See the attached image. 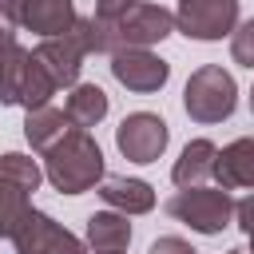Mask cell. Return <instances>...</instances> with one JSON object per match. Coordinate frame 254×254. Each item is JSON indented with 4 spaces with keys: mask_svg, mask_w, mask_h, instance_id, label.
Listing matches in <instances>:
<instances>
[{
    "mask_svg": "<svg viewBox=\"0 0 254 254\" xmlns=\"http://www.w3.org/2000/svg\"><path fill=\"white\" fill-rule=\"evenodd\" d=\"M167 139H171V131H167L163 115H155V111H135L115 127V147L131 163H155L167 151Z\"/></svg>",
    "mask_w": 254,
    "mask_h": 254,
    "instance_id": "obj_8",
    "label": "cell"
},
{
    "mask_svg": "<svg viewBox=\"0 0 254 254\" xmlns=\"http://www.w3.org/2000/svg\"><path fill=\"white\" fill-rule=\"evenodd\" d=\"M16 28H20V24H16V16H12V0H8V4H0V52L16 44Z\"/></svg>",
    "mask_w": 254,
    "mask_h": 254,
    "instance_id": "obj_21",
    "label": "cell"
},
{
    "mask_svg": "<svg viewBox=\"0 0 254 254\" xmlns=\"http://www.w3.org/2000/svg\"><path fill=\"white\" fill-rule=\"evenodd\" d=\"M111 75L127 91L151 95V91H159L171 79V64L159 60L151 48H119V52H111Z\"/></svg>",
    "mask_w": 254,
    "mask_h": 254,
    "instance_id": "obj_9",
    "label": "cell"
},
{
    "mask_svg": "<svg viewBox=\"0 0 254 254\" xmlns=\"http://www.w3.org/2000/svg\"><path fill=\"white\" fill-rule=\"evenodd\" d=\"M12 16H16L20 28L36 32L40 40L67 32V28L79 20L71 0H12Z\"/></svg>",
    "mask_w": 254,
    "mask_h": 254,
    "instance_id": "obj_10",
    "label": "cell"
},
{
    "mask_svg": "<svg viewBox=\"0 0 254 254\" xmlns=\"http://www.w3.org/2000/svg\"><path fill=\"white\" fill-rule=\"evenodd\" d=\"M107 91L99 87V83H71V91H67V119L75 123V127H95V123H103V115H107Z\"/></svg>",
    "mask_w": 254,
    "mask_h": 254,
    "instance_id": "obj_16",
    "label": "cell"
},
{
    "mask_svg": "<svg viewBox=\"0 0 254 254\" xmlns=\"http://www.w3.org/2000/svg\"><path fill=\"white\" fill-rule=\"evenodd\" d=\"M234 103H238V87L222 64H202L198 71H190L183 87V107L194 123H222L230 119Z\"/></svg>",
    "mask_w": 254,
    "mask_h": 254,
    "instance_id": "obj_3",
    "label": "cell"
},
{
    "mask_svg": "<svg viewBox=\"0 0 254 254\" xmlns=\"http://www.w3.org/2000/svg\"><path fill=\"white\" fill-rule=\"evenodd\" d=\"M44 179L60 194H83L103 179V151L91 131L71 127L56 147L44 151Z\"/></svg>",
    "mask_w": 254,
    "mask_h": 254,
    "instance_id": "obj_1",
    "label": "cell"
},
{
    "mask_svg": "<svg viewBox=\"0 0 254 254\" xmlns=\"http://www.w3.org/2000/svg\"><path fill=\"white\" fill-rule=\"evenodd\" d=\"M0 4H8V0H0Z\"/></svg>",
    "mask_w": 254,
    "mask_h": 254,
    "instance_id": "obj_27",
    "label": "cell"
},
{
    "mask_svg": "<svg viewBox=\"0 0 254 254\" xmlns=\"http://www.w3.org/2000/svg\"><path fill=\"white\" fill-rule=\"evenodd\" d=\"M131 242V222L123 210H95L87 218V246L95 254H123Z\"/></svg>",
    "mask_w": 254,
    "mask_h": 254,
    "instance_id": "obj_13",
    "label": "cell"
},
{
    "mask_svg": "<svg viewBox=\"0 0 254 254\" xmlns=\"http://www.w3.org/2000/svg\"><path fill=\"white\" fill-rule=\"evenodd\" d=\"M83 56H91V52H87V40H83L79 20H75L67 32H60V36H44L40 48H36V60L48 67V75L56 79V87H71V83H79Z\"/></svg>",
    "mask_w": 254,
    "mask_h": 254,
    "instance_id": "obj_7",
    "label": "cell"
},
{
    "mask_svg": "<svg viewBox=\"0 0 254 254\" xmlns=\"http://www.w3.org/2000/svg\"><path fill=\"white\" fill-rule=\"evenodd\" d=\"M0 183H4V187H16V190H24V194H32V190L44 183V167H40L32 155L8 151V155H0Z\"/></svg>",
    "mask_w": 254,
    "mask_h": 254,
    "instance_id": "obj_17",
    "label": "cell"
},
{
    "mask_svg": "<svg viewBox=\"0 0 254 254\" xmlns=\"http://www.w3.org/2000/svg\"><path fill=\"white\" fill-rule=\"evenodd\" d=\"M222 190H250L254 187V139H234L214 155V175Z\"/></svg>",
    "mask_w": 254,
    "mask_h": 254,
    "instance_id": "obj_11",
    "label": "cell"
},
{
    "mask_svg": "<svg viewBox=\"0 0 254 254\" xmlns=\"http://www.w3.org/2000/svg\"><path fill=\"white\" fill-rule=\"evenodd\" d=\"M214 155H218V147L210 139H190L183 147V155L175 159V167H171L175 187H202L214 175Z\"/></svg>",
    "mask_w": 254,
    "mask_h": 254,
    "instance_id": "obj_15",
    "label": "cell"
},
{
    "mask_svg": "<svg viewBox=\"0 0 254 254\" xmlns=\"http://www.w3.org/2000/svg\"><path fill=\"white\" fill-rule=\"evenodd\" d=\"M167 214L187 222L198 234H218L222 226H230L234 202H230V190H222V187H206V183L202 187H179L167 198Z\"/></svg>",
    "mask_w": 254,
    "mask_h": 254,
    "instance_id": "obj_4",
    "label": "cell"
},
{
    "mask_svg": "<svg viewBox=\"0 0 254 254\" xmlns=\"http://www.w3.org/2000/svg\"><path fill=\"white\" fill-rule=\"evenodd\" d=\"M75 123L67 119V111H60V107H52V103H44V107H32L28 111V119H24V139L32 143V151H48V147H56L67 131H71Z\"/></svg>",
    "mask_w": 254,
    "mask_h": 254,
    "instance_id": "obj_14",
    "label": "cell"
},
{
    "mask_svg": "<svg viewBox=\"0 0 254 254\" xmlns=\"http://www.w3.org/2000/svg\"><path fill=\"white\" fill-rule=\"evenodd\" d=\"M131 4H135V0H95V16H99V20H115V16H123Z\"/></svg>",
    "mask_w": 254,
    "mask_h": 254,
    "instance_id": "obj_23",
    "label": "cell"
},
{
    "mask_svg": "<svg viewBox=\"0 0 254 254\" xmlns=\"http://www.w3.org/2000/svg\"><path fill=\"white\" fill-rule=\"evenodd\" d=\"M250 115H254V87H250Z\"/></svg>",
    "mask_w": 254,
    "mask_h": 254,
    "instance_id": "obj_24",
    "label": "cell"
},
{
    "mask_svg": "<svg viewBox=\"0 0 254 254\" xmlns=\"http://www.w3.org/2000/svg\"><path fill=\"white\" fill-rule=\"evenodd\" d=\"M56 79L48 75V67L36 60V52L12 44L0 52V103L4 107H44L56 95Z\"/></svg>",
    "mask_w": 254,
    "mask_h": 254,
    "instance_id": "obj_2",
    "label": "cell"
},
{
    "mask_svg": "<svg viewBox=\"0 0 254 254\" xmlns=\"http://www.w3.org/2000/svg\"><path fill=\"white\" fill-rule=\"evenodd\" d=\"M226 254H246V250H226Z\"/></svg>",
    "mask_w": 254,
    "mask_h": 254,
    "instance_id": "obj_26",
    "label": "cell"
},
{
    "mask_svg": "<svg viewBox=\"0 0 254 254\" xmlns=\"http://www.w3.org/2000/svg\"><path fill=\"white\" fill-rule=\"evenodd\" d=\"M246 254H254V234H250V250H246Z\"/></svg>",
    "mask_w": 254,
    "mask_h": 254,
    "instance_id": "obj_25",
    "label": "cell"
},
{
    "mask_svg": "<svg viewBox=\"0 0 254 254\" xmlns=\"http://www.w3.org/2000/svg\"><path fill=\"white\" fill-rule=\"evenodd\" d=\"M147 254H198L187 238H179V234H163V238H155L151 242V250Z\"/></svg>",
    "mask_w": 254,
    "mask_h": 254,
    "instance_id": "obj_20",
    "label": "cell"
},
{
    "mask_svg": "<svg viewBox=\"0 0 254 254\" xmlns=\"http://www.w3.org/2000/svg\"><path fill=\"white\" fill-rule=\"evenodd\" d=\"M230 56H234V64L254 67V16L242 20V24H234V32H230Z\"/></svg>",
    "mask_w": 254,
    "mask_h": 254,
    "instance_id": "obj_19",
    "label": "cell"
},
{
    "mask_svg": "<svg viewBox=\"0 0 254 254\" xmlns=\"http://www.w3.org/2000/svg\"><path fill=\"white\" fill-rule=\"evenodd\" d=\"M12 242H16V254H87V246L67 226H60L52 214L32 210V206L12 230Z\"/></svg>",
    "mask_w": 254,
    "mask_h": 254,
    "instance_id": "obj_5",
    "label": "cell"
},
{
    "mask_svg": "<svg viewBox=\"0 0 254 254\" xmlns=\"http://www.w3.org/2000/svg\"><path fill=\"white\" fill-rule=\"evenodd\" d=\"M99 198L111 206V210H123L127 218L131 214H147L155 206V190L143 183V179H127V175H103L95 183Z\"/></svg>",
    "mask_w": 254,
    "mask_h": 254,
    "instance_id": "obj_12",
    "label": "cell"
},
{
    "mask_svg": "<svg viewBox=\"0 0 254 254\" xmlns=\"http://www.w3.org/2000/svg\"><path fill=\"white\" fill-rule=\"evenodd\" d=\"M234 222H238L246 234H254V194H246L242 202H234Z\"/></svg>",
    "mask_w": 254,
    "mask_h": 254,
    "instance_id": "obj_22",
    "label": "cell"
},
{
    "mask_svg": "<svg viewBox=\"0 0 254 254\" xmlns=\"http://www.w3.org/2000/svg\"><path fill=\"white\" fill-rule=\"evenodd\" d=\"M238 24V0H179L175 28L190 40H222Z\"/></svg>",
    "mask_w": 254,
    "mask_h": 254,
    "instance_id": "obj_6",
    "label": "cell"
},
{
    "mask_svg": "<svg viewBox=\"0 0 254 254\" xmlns=\"http://www.w3.org/2000/svg\"><path fill=\"white\" fill-rule=\"evenodd\" d=\"M28 194L16 190V187H4L0 183V238H12V230L20 226V218L28 214Z\"/></svg>",
    "mask_w": 254,
    "mask_h": 254,
    "instance_id": "obj_18",
    "label": "cell"
}]
</instances>
